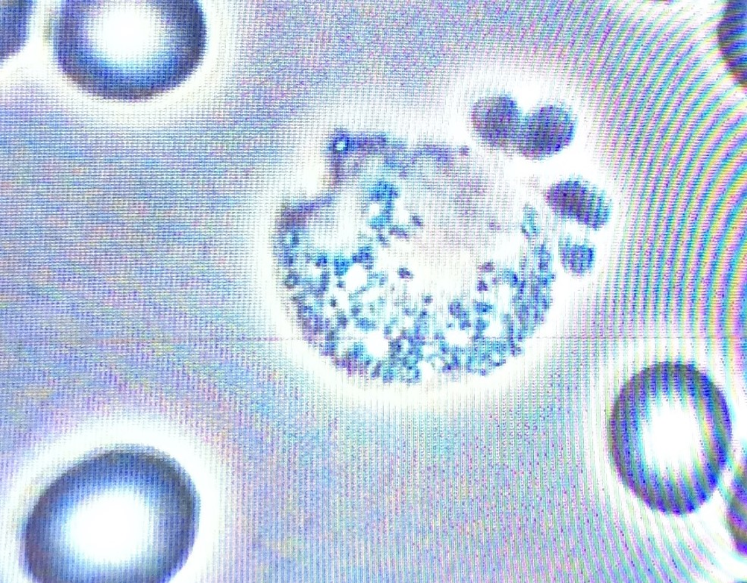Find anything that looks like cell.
Returning a JSON list of instances; mask_svg holds the SVG:
<instances>
[{
	"instance_id": "16",
	"label": "cell",
	"mask_w": 747,
	"mask_h": 583,
	"mask_svg": "<svg viewBox=\"0 0 747 583\" xmlns=\"http://www.w3.org/2000/svg\"><path fill=\"white\" fill-rule=\"evenodd\" d=\"M672 374L674 396H677L681 402H687L684 362L681 361L674 362Z\"/></svg>"
},
{
	"instance_id": "14",
	"label": "cell",
	"mask_w": 747,
	"mask_h": 583,
	"mask_svg": "<svg viewBox=\"0 0 747 583\" xmlns=\"http://www.w3.org/2000/svg\"><path fill=\"white\" fill-rule=\"evenodd\" d=\"M715 400L718 418L728 443L731 445L733 439V428L731 412L728 402L722 391L715 388Z\"/></svg>"
},
{
	"instance_id": "21",
	"label": "cell",
	"mask_w": 747,
	"mask_h": 583,
	"mask_svg": "<svg viewBox=\"0 0 747 583\" xmlns=\"http://www.w3.org/2000/svg\"><path fill=\"white\" fill-rule=\"evenodd\" d=\"M459 326L461 330H466L469 328H471L472 323L467 321V320H463V321H461L460 322Z\"/></svg>"
},
{
	"instance_id": "2",
	"label": "cell",
	"mask_w": 747,
	"mask_h": 583,
	"mask_svg": "<svg viewBox=\"0 0 747 583\" xmlns=\"http://www.w3.org/2000/svg\"><path fill=\"white\" fill-rule=\"evenodd\" d=\"M523 120L517 102L508 95L482 99L472 111L476 132L488 144L499 147L517 144Z\"/></svg>"
},
{
	"instance_id": "11",
	"label": "cell",
	"mask_w": 747,
	"mask_h": 583,
	"mask_svg": "<svg viewBox=\"0 0 747 583\" xmlns=\"http://www.w3.org/2000/svg\"><path fill=\"white\" fill-rule=\"evenodd\" d=\"M610 433L611 450H613L614 463L617 468L619 476H621V478L624 481L625 483L620 431H619V422L616 404L613 411V414H611L610 418Z\"/></svg>"
},
{
	"instance_id": "15",
	"label": "cell",
	"mask_w": 747,
	"mask_h": 583,
	"mask_svg": "<svg viewBox=\"0 0 747 583\" xmlns=\"http://www.w3.org/2000/svg\"><path fill=\"white\" fill-rule=\"evenodd\" d=\"M728 493L737 504L744 509L747 507V487L746 476L741 471H737L733 474Z\"/></svg>"
},
{
	"instance_id": "6",
	"label": "cell",
	"mask_w": 747,
	"mask_h": 583,
	"mask_svg": "<svg viewBox=\"0 0 747 583\" xmlns=\"http://www.w3.org/2000/svg\"><path fill=\"white\" fill-rule=\"evenodd\" d=\"M634 458L639 497H641L647 507L657 510L650 486L648 465L646 464L644 454H634Z\"/></svg>"
},
{
	"instance_id": "13",
	"label": "cell",
	"mask_w": 747,
	"mask_h": 583,
	"mask_svg": "<svg viewBox=\"0 0 747 583\" xmlns=\"http://www.w3.org/2000/svg\"><path fill=\"white\" fill-rule=\"evenodd\" d=\"M637 397L642 421H649L650 417L651 397L647 383V368L637 376Z\"/></svg>"
},
{
	"instance_id": "10",
	"label": "cell",
	"mask_w": 747,
	"mask_h": 583,
	"mask_svg": "<svg viewBox=\"0 0 747 583\" xmlns=\"http://www.w3.org/2000/svg\"><path fill=\"white\" fill-rule=\"evenodd\" d=\"M686 471L696 500L700 507L708 502L713 495L710 493L705 480L703 478L698 461L694 460Z\"/></svg>"
},
{
	"instance_id": "12",
	"label": "cell",
	"mask_w": 747,
	"mask_h": 583,
	"mask_svg": "<svg viewBox=\"0 0 747 583\" xmlns=\"http://www.w3.org/2000/svg\"><path fill=\"white\" fill-rule=\"evenodd\" d=\"M726 518L733 532L746 534V510L733 500L728 493H726Z\"/></svg>"
},
{
	"instance_id": "3",
	"label": "cell",
	"mask_w": 747,
	"mask_h": 583,
	"mask_svg": "<svg viewBox=\"0 0 747 583\" xmlns=\"http://www.w3.org/2000/svg\"><path fill=\"white\" fill-rule=\"evenodd\" d=\"M708 443L715 464L722 474L731 468V445L724 435L720 423L708 426Z\"/></svg>"
},
{
	"instance_id": "20",
	"label": "cell",
	"mask_w": 747,
	"mask_h": 583,
	"mask_svg": "<svg viewBox=\"0 0 747 583\" xmlns=\"http://www.w3.org/2000/svg\"><path fill=\"white\" fill-rule=\"evenodd\" d=\"M486 326L487 323L483 321V320H478V321L476 323V329L480 333L482 331H485Z\"/></svg>"
},
{
	"instance_id": "19",
	"label": "cell",
	"mask_w": 747,
	"mask_h": 583,
	"mask_svg": "<svg viewBox=\"0 0 747 583\" xmlns=\"http://www.w3.org/2000/svg\"><path fill=\"white\" fill-rule=\"evenodd\" d=\"M734 545L736 552L741 554L743 557H746L747 554V543L746 535L741 534V533L734 532Z\"/></svg>"
},
{
	"instance_id": "18",
	"label": "cell",
	"mask_w": 747,
	"mask_h": 583,
	"mask_svg": "<svg viewBox=\"0 0 747 583\" xmlns=\"http://www.w3.org/2000/svg\"><path fill=\"white\" fill-rule=\"evenodd\" d=\"M647 383L652 402L660 400L661 396L659 382V363L653 364L647 368Z\"/></svg>"
},
{
	"instance_id": "1",
	"label": "cell",
	"mask_w": 747,
	"mask_h": 583,
	"mask_svg": "<svg viewBox=\"0 0 747 583\" xmlns=\"http://www.w3.org/2000/svg\"><path fill=\"white\" fill-rule=\"evenodd\" d=\"M572 116L559 105H547L524 118L517 144L522 152L543 158L564 148L574 133Z\"/></svg>"
},
{
	"instance_id": "17",
	"label": "cell",
	"mask_w": 747,
	"mask_h": 583,
	"mask_svg": "<svg viewBox=\"0 0 747 583\" xmlns=\"http://www.w3.org/2000/svg\"><path fill=\"white\" fill-rule=\"evenodd\" d=\"M672 362L666 361L659 363V382L661 395L668 399L674 397L672 389Z\"/></svg>"
},
{
	"instance_id": "5",
	"label": "cell",
	"mask_w": 747,
	"mask_h": 583,
	"mask_svg": "<svg viewBox=\"0 0 747 583\" xmlns=\"http://www.w3.org/2000/svg\"><path fill=\"white\" fill-rule=\"evenodd\" d=\"M676 486H677L680 500L686 515L694 514L699 510L700 506L696 500L691 483H689L685 469L679 468L673 471Z\"/></svg>"
},
{
	"instance_id": "22",
	"label": "cell",
	"mask_w": 747,
	"mask_h": 583,
	"mask_svg": "<svg viewBox=\"0 0 747 583\" xmlns=\"http://www.w3.org/2000/svg\"><path fill=\"white\" fill-rule=\"evenodd\" d=\"M446 346L447 345L445 344H443L442 346H440V350H442L443 353L445 354H446L450 350V347H448Z\"/></svg>"
},
{
	"instance_id": "7",
	"label": "cell",
	"mask_w": 747,
	"mask_h": 583,
	"mask_svg": "<svg viewBox=\"0 0 747 583\" xmlns=\"http://www.w3.org/2000/svg\"><path fill=\"white\" fill-rule=\"evenodd\" d=\"M699 374L700 371L695 364H685L687 400L691 403L697 416L702 421Z\"/></svg>"
},
{
	"instance_id": "4",
	"label": "cell",
	"mask_w": 747,
	"mask_h": 583,
	"mask_svg": "<svg viewBox=\"0 0 747 583\" xmlns=\"http://www.w3.org/2000/svg\"><path fill=\"white\" fill-rule=\"evenodd\" d=\"M697 461L709 492L713 495L721 487L722 473L711 456L707 439L702 442L700 458Z\"/></svg>"
},
{
	"instance_id": "8",
	"label": "cell",
	"mask_w": 747,
	"mask_h": 583,
	"mask_svg": "<svg viewBox=\"0 0 747 583\" xmlns=\"http://www.w3.org/2000/svg\"><path fill=\"white\" fill-rule=\"evenodd\" d=\"M661 476L665 499L671 515L678 517L686 516L687 515L680 500L677 486H676L673 471L671 469L667 468L663 472H661Z\"/></svg>"
},
{
	"instance_id": "9",
	"label": "cell",
	"mask_w": 747,
	"mask_h": 583,
	"mask_svg": "<svg viewBox=\"0 0 747 583\" xmlns=\"http://www.w3.org/2000/svg\"><path fill=\"white\" fill-rule=\"evenodd\" d=\"M648 475L654 507H656L657 510L661 512V513L665 515H670L671 513L665 499L664 487L663 481H661V471L659 470V468L654 464L648 466Z\"/></svg>"
},
{
	"instance_id": "23",
	"label": "cell",
	"mask_w": 747,
	"mask_h": 583,
	"mask_svg": "<svg viewBox=\"0 0 747 583\" xmlns=\"http://www.w3.org/2000/svg\"><path fill=\"white\" fill-rule=\"evenodd\" d=\"M479 374L480 375L486 376L488 374V371L486 369H480L479 370Z\"/></svg>"
}]
</instances>
